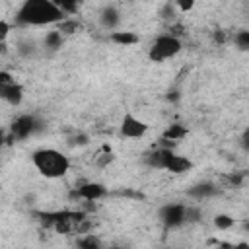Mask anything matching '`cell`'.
Masks as SVG:
<instances>
[{"mask_svg":"<svg viewBox=\"0 0 249 249\" xmlns=\"http://www.w3.org/2000/svg\"><path fill=\"white\" fill-rule=\"evenodd\" d=\"M62 19H66V16L58 10L54 0H25L16 12L18 25H58Z\"/></svg>","mask_w":249,"mask_h":249,"instance_id":"cell-1","label":"cell"},{"mask_svg":"<svg viewBox=\"0 0 249 249\" xmlns=\"http://www.w3.org/2000/svg\"><path fill=\"white\" fill-rule=\"evenodd\" d=\"M33 167L47 179H60L70 171V158L56 148H39L31 154Z\"/></svg>","mask_w":249,"mask_h":249,"instance_id":"cell-2","label":"cell"},{"mask_svg":"<svg viewBox=\"0 0 249 249\" xmlns=\"http://www.w3.org/2000/svg\"><path fill=\"white\" fill-rule=\"evenodd\" d=\"M43 226L53 228L58 233H76L82 231L86 226V212L82 210H51V212H37Z\"/></svg>","mask_w":249,"mask_h":249,"instance_id":"cell-3","label":"cell"},{"mask_svg":"<svg viewBox=\"0 0 249 249\" xmlns=\"http://www.w3.org/2000/svg\"><path fill=\"white\" fill-rule=\"evenodd\" d=\"M183 49V43L181 39L169 35V33H161L154 39V43L150 45L148 49V58L152 62H163V60H169L173 56H177Z\"/></svg>","mask_w":249,"mask_h":249,"instance_id":"cell-4","label":"cell"},{"mask_svg":"<svg viewBox=\"0 0 249 249\" xmlns=\"http://www.w3.org/2000/svg\"><path fill=\"white\" fill-rule=\"evenodd\" d=\"M41 124L43 123L35 115L23 113V115L16 117L14 123L10 124V140H25L31 134H35L41 128Z\"/></svg>","mask_w":249,"mask_h":249,"instance_id":"cell-5","label":"cell"},{"mask_svg":"<svg viewBox=\"0 0 249 249\" xmlns=\"http://www.w3.org/2000/svg\"><path fill=\"white\" fill-rule=\"evenodd\" d=\"M119 132H121L123 138L136 140V138L146 136L148 124H146V121H142L140 117H136V115H132V113H124V117H123V121H121V126H119Z\"/></svg>","mask_w":249,"mask_h":249,"instance_id":"cell-6","label":"cell"},{"mask_svg":"<svg viewBox=\"0 0 249 249\" xmlns=\"http://www.w3.org/2000/svg\"><path fill=\"white\" fill-rule=\"evenodd\" d=\"M185 206L187 204H181V202H169V204H163L158 212L160 220L163 226L167 228H179L185 224Z\"/></svg>","mask_w":249,"mask_h":249,"instance_id":"cell-7","label":"cell"},{"mask_svg":"<svg viewBox=\"0 0 249 249\" xmlns=\"http://www.w3.org/2000/svg\"><path fill=\"white\" fill-rule=\"evenodd\" d=\"M74 196L82 202H95V200H101V198L107 196V187L103 183L89 181V183H84V185L76 187Z\"/></svg>","mask_w":249,"mask_h":249,"instance_id":"cell-8","label":"cell"},{"mask_svg":"<svg viewBox=\"0 0 249 249\" xmlns=\"http://www.w3.org/2000/svg\"><path fill=\"white\" fill-rule=\"evenodd\" d=\"M191 169H193V160L187 158V156L175 154V152L169 154V158L165 161V167H163V171H169L173 175H183V173H187Z\"/></svg>","mask_w":249,"mask_h":249,"instance_id":"cell-9","label":"cell"},{"mask_svg":"<svg viewBox=\"0 0 249 249\" xmlns=\"http://www.w3.org/2000/svg\"><path fill=\"white\" fill-rule=\"evenodd\" d=\"M0 99L6 101V103L12 105V107L21 105V101H23V86H21L18 80L12 82V84L0 86Z\"/></svg>","mask_w":249,"mask_h":249,"instance_id":"cell-10","label":"cell"},{"mask_svg":"<svg viewBox=\"0 0 249 249\" xmlns=\"http://www.w3.org/2000/svg\"><path fill=\"white\" fill-rule=\"evenodd\" d=\"M99 23L107 31H117V27L121 23V12H119V8L115 4H107L99 12Z\"/></svg>","mask_w":249,"mask_h":249,"instance_id":"cell-11","label":"cell"},{"mask_svg":"<svg viewBox=\"0 0 249 249\" xmlns=\"http://www.w3.org/2000/svg\"><path fill=\"white\" fill-rule=\"evenodd\" d=\"M171 152H173L171 148H161V146L160 148H154V150H150V152L144 154V163L150 169H163Z\"/></svg>","mask_w":249,"mask_h":249,"instance_id":"cell-12","label":"cell"},{"mask_svg":"<svg viewBox=\"0 0 249 249\" xmlns=\"http://www.w3.org/2000/svg\"><path fill=\"white\" fill-rule=\"evenodd\" d=\"M109 39L119 45V47H132L140 41V37L134 33V31H123V29H117V31H111L109 33Z\"/></svg>","mask_w":249,"mask_h":249,"instance_id":"cell-13","label":"cell"},{"mask_svg":"<svg viewBox=\"0 0 249 249\" xmlns=\"http://www.w3.org/2000/svg\"><path fill=\"white\" fill-rule=\"evenodd\" d=\"M187 193H189L191 196H195V198H210V196H214V195L218 193V187H216L214 183L204 181V183H198V185L191 187Z\"/></svg>","mask_w":249,"mask_h":249,"instance_id":"cell-14","label":"cell"},{"mask_svg":"<svg viewBox=\"0 0 249 249\" xmlns=\"http://www.w3.org/2000/svg\"><path fill=\"white\" fill-rule=\"evenodd\" d=\"M187 136V126L185 124H181V123H173V124H169L165 130H163V140H167V142H177V140H181V138H185Z\"/></svg>","mask_w":249,"mask_h":249,"instance_id":"cell-15","label":"cell"},{"mask_svg":"<svg viewBox=\"0 0 249 249\" xmlns=\"http://www.w3.org/2000/svg\"><path fill=\"white\" fill-rule=\"evenodd\" d=\"M62 43H64V37H62V33L54 27V29H51L47 35H45V39H43V45H45V49H49V51H58L60 47H62Z\"/></svg>","mask_w":249,"mask_h":249,"instance_id":"cell-16","label":"cell"},{"mask_svg":"<svg viewBox=\"0 0 249 249\" xmlns=\"http://www.w3.org/2000/svg\"><path fill=\"white\" fill-rule=\"evenodd\" d=\"M76 247L78 249H103V241L95 233H86V235L78 237Z\"/></svg>","mask_w":249,"mask_h":249,"instance_id":"cell-17","label":"cell"},{"mask_svg":"<svg viewBox=\"0 0 249 249\" xmlns=\"http://www.w3.org/2000/svg\"><path fill=\"white\" fill-rule=\"evenodd\" d=\"M16 51H18L19 56L29 58V56H33V54L37 53V43L31 41V39H23V41H19V43L16 45Z\"/></svg>","mask_w":249,"mask_h":249,"instance_id":"cell-18","label":"cell"},{"mask_svg":"<svg viewBox=\"0 0 249 249\" xmlns=\"http://www.w3.org/2000/svg\"><path fill=\"white\" fill-rule=\"evenodd\" d=\"M56 29L62 33V37H66V35H72V33L80 31V23H78L74 18H66V19H62V21L56 25Z\"/></svg>","mask_w":249,"mask_h":249,"instance_id":"cell-19","label":"cell"},{"mask_svg":"<svg viewBox=\"0 0 249 249\" xmlns=\"http://www.w3.org/2000/svg\"><path fill=\"white\" fill-rule=\"evenodd\" d=\"M233 224H235V218L230 216V214H216V216H214V228H218V230H222V231L233 228Z\"/></svg>","mask_w":249,"mask_h":249,"instance_id":"cell-20","label":"cell"},{"mask_svg":"<svg viewBox=\"0 0 249 249\" xmlns=\"http://www.w3.org/2000/svg\"><path fill=\"white\" fill-rule=\"evenodd\" d=\"M54 2H56L58 10H60L66 18H72V16L80 10V4H78V2H68V0H54Z\"/></svg>","mask_w":249,"mask_h":249,"instance_id":"cell-21","label":"cell"},{"mask_svg":"<svg viewBox=\"0 0 249 249\" xmlns=\"http://www.w3.org/2000/svg\"><path fill=\"white\" fill-rule=\"evenodd\" d=\"M233 41H235V47L239 51H247L249 49V31L247 29H241L233 35Z\"/></svg>","mask_w":249,"mask_h":249,"instance_id":"cell-22","label":"cell"},{"mask_svg":"<svg viewBox=\"0 0 249 249\" xmlns=\"http://www.w3.org/2000/svg\"><path fill=\"white\" fill-rule=\"evenodd\" d=\"M202 218V212L198 206H185V224H196Z\"/></svg>","mask_w":249,"mask_h":249,"instance_id":"cell-23","label":"cell"},{"mask_svg":"<svg viewBox=\"0 0 249 249\" xmlns=\"http://www.w3.org/2000/svg\"><path fill=\"white\" fill-rule=\"evenodd\" d=\"M177 14H179V12L175 10V4H173V2H167V4L161 6V18H163V19H167V21L173 23Z\"/></svg>","mask_w":249,"mask_h":249,"instance_id":"cell-24","label":"cell"},{"mask_svg":"<svg viewBox=\"0 0 249 249\" xmlns=\"http://www.w3.org/2000/svg\"><path fill=\"white\" fill-rule=\"evenodd\" d=\"M10 31H12V25L6 19H0V45H4V41L10 35Z\"/></svg>","mask_w":249,"mask_h":249,"instance_id":"cell-25","label":"cell"},{"mask_svg":"<svg viewBox=\"0 0 249 249\" xmlns=\"http://www.w3.org/2000/svg\"><path fill=\"white\" fill-rule=\"evenodd\" d=\"M12 82H16V76L10 70H0V86L12 84Z\"/></svg>","mask_w":249,"mask_h":249,"instance_id":"cell-26","label":"cell"},{"mask_svg":"<svg viewBox=\"0 0 249 249\" xmlns=\"http://www.w3.org/2000/svg\"><path fill=\"white\" fill-rule=\"evenodd\" d=\"M173 4H175V10L177 12H191L195 8V2L193 0H189V2H173Z\"/></svg>","mask_w":249,"mask_h":249,"instance_id":"cell-27","label":"cell"},{"mask_svg":"<svg viewBox=\"0 0 249 249\" xmlns=\"http://www.w3.org/2000/svg\"><path fill=\"white\" fill-rule=\"evenodd\" d=\"M228 181H230L233 187H239L241 181H243V175H241V173H231V175H228Z\"/></svg>","mask_w":249,"mask_h":249,"instance_id":"cell-28","label":"cell"},{"mask_svg":"<svg viewBox=\"0 0 249 249\" xmlns=\"http://www.w3.org/2000/svg\"><path fill=\"white\" fill-rule=\"evenodd\" d=\"M231 249H249V243L239 241V243H233V245H231Z\"/></svg>","mask_w":249,"mask_h":249,"instance_id":"cell-29","label":"cell"},{"mask_svg":"<svg viewBox=\"0 0 249 249\" xmlns=\"http://www.w3.org/2000/svg\"><path fill=\"white\" fill-rule=\"evenodd\" d=\"M109 249H124V247H109Z\"/></svg>","mask_w":249,"mask_h":249,"instance_id":"cell-30","label":"cell"}]
</instances>
